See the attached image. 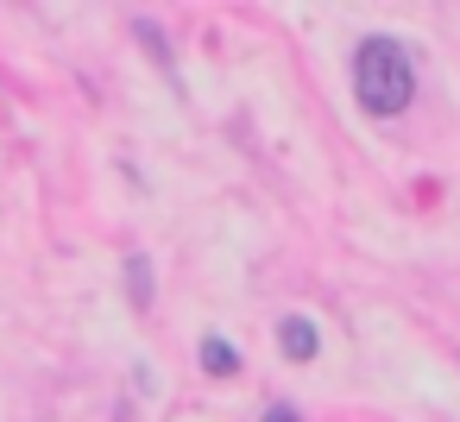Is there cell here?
I'll return each mask as SVG.
<instances>
[{"mask_svg": "<svg viewBox=\"0 0 460 422\" xmlns=\"http://www.w3.org/2000/svg\"><path fill=\"white\" fill-rule=\"evenodd\" d=\"M353 95H359L366 114L397 120V114L410 108V95H416V64H410V51H403L397 39H366V45L353 51Z\"/></svg>", "mask_w": 460, "mask_h": 422, "instance_id": "obj_1", "label": "cell"}, {"mask_svg": "<svg viewBox=\"0 0 460 422\" xmlns=\"http://www.w3.org/2000/svg\"><path fill=\"white\" fill-rule=\"evenodd\" d=\"M278 347H284L290 359H315V321H309V315H284V321H278Z\"/></svg>", "mask_w": 460, "mask_h": 422, "instance_id": "obj_2", "label": "cell"}, {"mask_svg": "<svg viewBox=\"0 0 460 422\" xmlns=\"http://www.w3.org/2000/svg\"><path fill=\"white\" fill-rule=\"evenodd\" d=\"M202 365H208L215 378H227V372H240V353H234L221 334H208V340H202Z\"/></svg>", "mask_w": 460, "mask_h": 422, "instance_id": "obj_3", "label": "cell"}, {"mask_svg": "<svg viewBox=\"0 0 460 422\" xmlns=\"http://www.w3.org/2000/svg\"><path fill=\"white\" fill-rule=\"evenodd\" d=\"M127 271H133V303H152V265H146V259H133Z\"/></svg>", "mask_w": 460, "mask_h": 422, "instance_id": "obj_4", "label": "cell"}, {"mask_svg": "<svg viewBox=\"0 0 460 422\" xmlns=\"http://www.w3.org/2000/svg\"><path fill=\"white\" fill-rule=\"evenodd\" d=\"M265 422H296V409H290V403H271V409H265Z\"/></svg>", "mask_w": 460, "mask_h": 422, "instance_id": "obj_5", "label": "cell"}]
</instances>
